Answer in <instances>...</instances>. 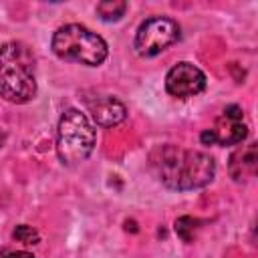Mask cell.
<instances>
[{
  "label": "cell",
  "instance_id": "9",
  "mask_svg": "<svg viewBox=\"0 0 258 258\" xmlns=\"http://www.w3.org/2000/svg\"><path fill=\"white\" fill-rule=\"evenodd\" d=\"M258 169V145L252 141L248 145L238 147L228 161V171L234 181H246L256 175Z\"/></svg>",
  "mask_w": 258,
  "mask_h": 258
},
{
  "label": "cell",
  "instance_id": "13",
  "mask_svg": "<svg viewBox=\"0 0 258 258\" xmlns=\"http://www.w3.org/2000/svg\"><path fill=\"white\" fill-rule=\"evenodd\" d=\"M0 256L2 258H34L30 252H24V250H2Z\"/></svg>",
  "mask_w": 258,
  "mask_h": 258
},
{
  "label": "cell",
  "instance_id": "6",
  "mask_svg": "<svg viewBox=\"0 0 258 258\" xmlns=\"http://www.w3.org/2000/svg\"><path fill=\"white\" fill-rule=\"evenodd\" d=\"M204 89H206V75L202 73V69H198L194 62L187 60L173 64L165 77V91L177 99L200 95Z\"/></svg>",
  "mask_w": 258,
  "mask_h": 258
},
{
  "label": "cell",
  "instance_id": "10",
  "mask_svg": "<svg viewBox=\"0 0 258 258\" xmlns=\"http://www.w3.org/2000/svg\"><path fill=\"white\" fill-rule=\"evenodd\" d=\"M125 12H127V2H123V0H103L97 4V14L105 22L121 20Z\"/></svg>",
  "mask_w": 258,
  "mask_h": 258
},
{
  "label": "cell",
  "instance_id": "4",
  "mask_svg": "<svg viewBox=\"0 0 258 258\" xmlns=\"http://www.w3.org/2000/svg\"><path fill=\"white\" fill-rule=\"evenodd\" d=\"M97 133L89 117L79 109H67L56 129V155L64 165L85 161L95 149Z\"/></svg>",
  "mask_w": 258,
  "mask_h": 258
},
{
  "label": "cell",
  "instance_id": "5",
  "mask_svg": "<svg viewBox=\"0 0 258 258\" xmlns=\"http://www.w3.org/2000/svg\"><path fill=\"white\" fill-rule=\"evenodd\" d=\"M179 40V24L167 16H151L143 20L135 32V50L139 56H157Z\"/></svg>",
  "mask_w": 258,
  "mask_h": 258
},
{
  "label": "cell",
  "instance_id": "14",
  "mask_svg": "<svg viewBox=\"0 0 258 258\" xmlns=\"http://www.w3.org/2000/svg\"><path fill=\"white\" fill-rule=\"evenodd\" d=\"M4 139H6V135H4V131H2V129H0V147H2V145H4Z\"/></svg>",
  "mask_w": 258,
  "mask_h": 258
},
{
  "label": "cell",
  "instance_id": "7",
  "mask_svg": "<svg viewBox=\"0 0 258 258\" xmlns=\"http://www.w3.org/2000/svg\"><path fill=\"white\" fill-rule=\"evenodd\" d=\"M214 141L218 145H238L246 139L248 127L244 123V111L238 105H230L222 111V115L216 119V125L212 129Z\"/></svg>",
  "mask_w": 258,
  "mask_h": 258
},
{
  "label": "cell",
  "instance_id": "8",
  "mask_svg": "<svg viewBox=\"0 0 258 258\" xmlns=\"http://www.w3.org/2000/svg\"><path fill=\"white\" fill-rule=\"evenodd\" d=\"M85 105L93 117V121L101 127H115L127 117L125 105L111 95H93L85 97Z\"/></svg>",
  "mask_w": 258,
  "mask_h": 258
},
{
  "label": "cell",
  "instance_id": "2",
  "mask_svg": "<svg viewBox=\"0 0 258 258\" xmlns=\"http://www.w3.org/2000/svg\"><path fill=\"white\" fill-rule=\"evenodd\" d=\"M36 56L28 44L8 40L0 46V97L14 105L36 97Z\"/></svg>",
  "mask_w": 258,
  "mask_h": 258
},
{
  "label": "cell",
  "instance_id": "1",
  "mask_svg": "<svg viewBox=\"0 0 258 258\" xmlns=\"http://www.w3.org/2000/svg\"><path fill=\"white\" fill-rule=\"evenodd\" d=\"M151 169L157 179L177 191L200 189L208 185L216 175V161L212 155L198 149H183L177 145H161L149 155Z\"/></svg>",
  "mask_w": 258,
  "mask_h": 258
},
{
  "label": "cell",
  "instance_id": "12",
  "mask_svg": "<svg viewBox=\"0 0 258 258\" xmlns=\"http://www.w3.org/2000/svg\"><path fill=\"white\" fill-rule=\"evenodd\" d=\"M12 238L22 242V244H38L40 242V234L32 226H26V224L16 226L14 232H12Z\"/></svg>",
  "mask_w": 258,
  "mask_h": 258
},
{
  "label": "cell",
  "instance_id": "11",
  "mask_svg": "<svg viewBox=\"0 0 258 258\" xmlns=\"http://www.w3.org/2000/svg\"><path fill=\"white\" fill-rule=\"evenodd\" d=\"M198 220H194L191 216H181L175 220V234L183 240V242H191L194 240V230H196Z\"/></svg>",
  "mask_w": 258,
  "mask_h": 258
},
{
  "label": "cell",
  "instance_id": "3",
  "mask_svg": "<svg viewBox=\"0 0 258 258\" xmlns=\"http://www.w3.org/2000/svg\"><path fill=\"white\" fill-rule=\"evenodd\" d=\"M52 52L71 62H81L87 67H99L105 62L109 48L107 42L93 30L81 24H64L52 34Z\"/></svg>",
  "mask_w": 258,
  "mask_h": 258
}]
</instances>
